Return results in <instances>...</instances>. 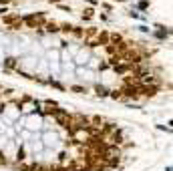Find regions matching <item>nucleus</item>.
<instances>
[{
	"label": "nucleus",
	"mask_w": 173,
	"mask_h": 171,
	"mask_svg": "<svg viewBox=\"0 0 173 171\" xmlns=\"http://www.w3.org/2000/svg\"><path fill=\"white\" fill-rule=\"evenodd\" d=\"M2 2H10V0H0V4H2Z\"/></svg>",
	"instance_id": "9"
},
{
	"label": "nucleus",
	"mask_w": 173,
	"mask_h": 171,
	"mask_svg": "<svg viewBox=\"0 0 173 171\" xmlns=\"http://www.w3.org/2000/svg\"><path fill=\"white\" fill-rule=\"evenodd\" d=\"M22 159H24V149H18V153H16V161H22Z\"/></svg>",
	"instance_id": "3"
},
{
	"label": "nucleus",
	"mask_w": 173,
	"mask_h": 171,
	"mask_svg": "<svg viewBox=\"0 0 173 171\" xmlns=\"http://www.w3.org/2000/svg\"><path fill=\"white\" fill-rule=\"evenodd\" d=\"M6 64H8V67H14V64H16V59H6Z\"/></svg>",
	"instance_id": "7"
},
{
	"label": "nucleus",
	"mask_w": 173,
	"mask_h": 171,
	"mask_svg": "<svg viewBox=\"0 0 173 171\" xmlns=\"http://www.w3.org/2000/svg\"><path fill=\"white\" fill-rule=\"evenodd\" d=\"M97 95L105 97V95H109V93H107V89H105V87H97Z\"/></svg>",
	"instance_id": "2"
},
{
	"label": "nucleus",
	"mask_w": 173,
	"mask_h": 171,
	"mask_svg": "<svg viewBox=\"0 0 173 171\" xmlns=\"http://www.w3.org/2000/svg\"><path fill=\"white\" fill-rule=\"evenodd\" d=\"M72 91L75 93H86V89H83V87H72Z\"/></svg>",
	"instance_id": "5"
},
{
	"label": "nucleus",
	"mask_w": 173,
	"mask_h": 171,
	"mask_svg": "<svg viewBox=\"0 0 173 171\" xmlns=\"http://www.w3.org/2000/svg\"><path fill=\"white\" fill-rule=\"evenodd\" d=\"M28 171H44V167L42 165H32V167H28Z\"/></svg>",
	"instance_id": "4"
},
{
	"label": "nucleus",
	"mask_w": 173,
	"mask_h": 171,
	"mask_svg": "<svg viewBox=\"0 0 173 171\" xmlns=\"http://www.w3.org/2000/svg\"><path fill=\"white\" fill-rule=\"evenodd\" d=\"M72 28H75V30H72V32H75V36H83V30L81 28H77V26H72Z\"/></svg>",
	"instance_id": "6"
},
{
	"label": "nucleus",
	"mask_w": 173,
	"mask_h": 171,
	"mask_svg": "<svg viewBox=\"0 0 173 171\" xmlns=\"http://www.w3.org/2000/svg\"><path fill=\"white\" fill-rule=\"evenodd\" d=\"M46 30H48V32H57V30H58V26L54 24V22H48V24H46Z\"/></svg>",
	"instance_id": "1"
},
{
	"label": "nucleus",
	"mask_w": 173,
	"mask_h": 171,
	"mask_svg": "<svg viewBox=\"0 0 173 171\" xmlns=\"http://www.w3.org/2000/svg\"><path fill=\"white\" fill-rule=\"evenodd\" d=\"M2 163H6V159L2 157V153H0V165H2Z\"/></svg>",
	"instance_id": "8"
}]
</instances>
